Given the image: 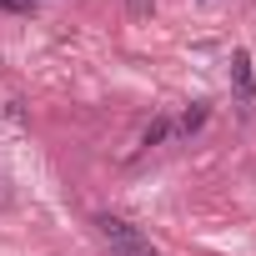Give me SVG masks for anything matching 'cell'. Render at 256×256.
<instances>
[{
    "label": "cell",
    "instance_id": "obj_5",
    "mask_svg": "<svg viewBox=\"0 0 256 256\" xmlns=\"http://www.w3.org/2000/svg\"><path fill=\"white\" fill-rule=\"evenodd\" d=\"M36 6V0H0V10H6V16H26Z\"/></svg>",
    "mask_w": 256,
    "mask_h": 256
},
{
    "label": "cell",
    "instance_id": "obj_4",
    "mask_svg": "<svg viewBox=\"0 0 256 256\" xmlns=\"http://www.w3.org/2000/svg\"><path fill=\"white\" fill-rule=\"evenodd\" d=\"M166 141H176V116H156L141 131V146H166Z\"/></svg>",
    "mask_w": 256,
    "mask_h": 256
},
{
    "label": "cell",
    "instance_id": "obj_7",
    "mask_svg": "<svg viewBox=\"0 0 256 256\" xmlns=\"http://www.w3.org/2000/svg\"><path fill=\"white\" fill-rule=\"evenodd\" d=\"M10 206V181H6V171H0V211Z\"/></svg>",
    "mask_w": 256,
    "mask_h": 256
},
{
    "label": "cell",
    "instance_id": "obj_3",
    "mask_svg": "<svg viewBox=\"0 0 256 256\" xmlns=\"http://www.w3.org/2000/svg\"><path fill=\"white\" fill-rule=\"evenodd\" d=\"M206 116H211V106H206V100H196V106H186V110L176 116V141H186V136H196L201 126H206Z\"/></svg>",
    "mask_w": 256,
    "mask_h": 256
},
{
    "label": "cell",
    "instance_id": "obj_1",
    "mask_svg": "<svg viewBox=\"0 0 256 256\" xmlns=\"http://www.w3.org/2000/svg\"><path fill=\"white\" fill-rule=\"evenodd\" d=\"M96 231H100V241L110 246V256H161L131 221H120V216H96Z\"/></svg>",
    "mask_w": 256,
    "mask_h": 256
},
{
    "label": "cell",
    "instance_id": "obj_6",
    "mask_svg": "<svg viewBox=\"0 0 256 256\" xmlns=\"http://www.w3.org/2000/svg\"><path fill=\"white\" fill-rule=\"evenodd\" d=\"M126 10H131V16H151V10H156V0H126Z\"/></svg>",
    "mask_w": 256,
    "mask_h": 256
},
{
    "label": "cell",
    "instance_id": "obj_2",
    "mask_svg": "<svg viewBox=\"0 0 256 256\" xmlns=\"http://www.w3.org/2000/svg\"><path fill=\"white\" fill-rule=\"evenodd\" d=\"M231 86H236V100L241 106H256V80H251V56L246 50L231 56Z\"/></svg>",
    "mask_w": 256,
    "mask_h": 256
}]
</instances>
